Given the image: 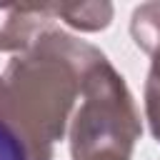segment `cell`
I'll list each match as a JSON object with an SVG mask.
<instances>
[{
  "instance_id": "5",
  "label": "cell",
  "mask_w": 160,
  "mask_h": 160,
  "mask_svg": "<svg viewBox=\"0 0 160 160\" xmlns=\"http://www.w3.org/2000/svg\"><path fill=\"white\" fill-rule=\"evenodd\" d=\"M50 5L55 12V20H62L70 28L82 32L105 30L112 20L110 2H50Z\"/></svg>"
},
{
  "instance_id": "2",
  "label": "cell",
  "mask_w": 160,
  "mask_h": 160,
  "mask_svg": "<svg viewBox=\"0 0 160 160\" xmlns=\"http://www.w3.org/2000/svg\"><path fill=\"white\" fill-rule=\"evenodd\" d=\"M140 135L142 125L132 92L105 55L82 80L80 105L70 120V158L130 160Z\"/></svg>"
},
{
  "instance_id": "3",
  "label": "cell",
  "mask_w": 160,
  "mask_h": 160,
  "mask_svg": "<svg viewBox=\"0 0 160 160\" xmlns=\"http://www.w3.org/2000/svg\"><path fill=\"white\" fill-rule=\"evenodd\" d=\"M55 25L52 5H8L0 8V50L25 52L32 42Z\"/></svg>"
},
{
  "instance_id": "4",
  "label": "cell",
  "mask_w": 160,
  "mask_h": 160,
  "mask_svg": "<svg viewBox=\"0 0 160 160\" xmlns=\"http://www.w3.org/2000/svg\"><path fill=\"white\" fill-rule=\"evenodd\" d=\"M130 35L135 45L150 58L148 75L160 80V2H145L135 8L130 18Z\"/></svg>"
},
{
  "instance_id": "1",
  "label": "cell",
  "mask_w": 160,
  "mask_h": 160,
  "mask_svg": "<svg viewBox=\"0 0 160 160\" xmlns=\"http://www.w3.org/2000/svg\"><path fill=\"white\" fill-rule=\"evenodd\" d=\"M105 52L52 25L0 75V135L18 160H52L88 70Z\"/></svg>"
},
{
  "instance_id": "6",
  "label": "cell",
  "mask_w": 160,
  "mask_h": 160,
  "mask_svg": "<svg viewBox=\"0 0 160 160\" xmlns=\"http://www.w3.org/2000/svg\"><path fill=\"white\" fill-rule=\"evenodd\" d=\"M0 160H18V155H15V150L10 148V142L0 135Z\"/></svg>"
}]
</instances>
